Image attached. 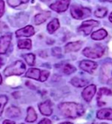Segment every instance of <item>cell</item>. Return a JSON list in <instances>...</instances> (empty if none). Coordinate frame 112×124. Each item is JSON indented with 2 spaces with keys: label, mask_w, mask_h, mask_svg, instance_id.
I'll list each match as a JSON object with an SVG mask.
<instances>
[{
  "label": "cell",
  "mask_w": 112,
  "mask_h": 124,
  "mask_svg": "<svg viewBox=\"0 0 112 124\" xmlns=\"http://www.w3.org/2000/svg\"><path fill=\"white\" fill-rule=\"evenodd\" d=\"M40 56H44L43 58H47V53H46V52H40Z\"/></svg>",
  "instance_id": "836d02e7"
},
{
  "label": "cell",
  "mask_w": 112,
  "mask_h": 124,
  "mask_svg": "<svg viewBox=\"0 0 112 124\" xmlns=\"http://www.w3.org/2000/svg\"><path fill=\"white\" fill-rule=\"evenodd\" d=\"M2 82H3V80H2V77H1V74H0V85L2 84Z\"/></svg>",
  "instance_id": "74e56055"
},
{
  "label": "cell",
  "mask_w": 112,
  "mask_h": 124,
  "mask_svg": "<svg viewBox=\"0 0 112 124\" xmlns=\"http://www.w3.org/2000/svg\"><path fill=\"white\" fill-rule=\"evenodd\" d=\"M50 75L49 71H41L38 68H30L28 71L26 72V76L27 78L30 79H33V80H39V81L44 82L48 79Z\"/></svg>",
  "instance_id": "277c9868"
},
{
  "label": "cell",
  "mask_w": 112,
  "mask_h": 124,
  "mask_svg": "<svg viewBox=\"0 0 112 124\" xmlns=\"http://www.w3.org/2000/svg\"><path fill=\"white\" fill-rule=\"evenodd\" d=\"M100 124H108V123H105V122H103V123H100Z\"/></svg>",
  "instance_id": "60d3db41"
},
{
  "label": "cell",
  "mask_w": 112,
  "mask_h": 124,
  "mask_svg": "<svg viewBox=\"0 0 112 124\" xmlns=\"http://www.w3.org/2000/svg\"><path fill=\"white\" fill-rule=\"evenodd\" d=\"M11 36L10 35H4L0 37V54H5L6 53L7 50L9 49L10 44H11Z\"/></svg>",
  "instance_id": "8fae6325"
},
{
  "label": "cell",
  "mask_w": 112,
  "mask_h": 124,
  "mask_svg": "<svg viewBox=\"0 0 112 124\" xmlns=\"http://www.w3.org/2000/svg\"><path fill=\"white\" fill-rule=\"evenodd\" d=\"M4 27H5V24L2 22H0V32H2L3 30H4Z\"/></svg>",
  "instance_id": "d6a6232c"
},
{
  "label": "cell",
  "mask_w": 112,
  "mask_h": 124,
  "mask_svg": "<svg viewBox=\"0 0 112 124\" xmlns=\"http://www.w3.org/2000/svg\"><path fill=\"white\" fill-rule=\"evenodd\" d=\"M60 124H73V123H72V122H62V123H60Z\"/></svg>",
  "instance_id": "d590c367"
},
{
  "label": "cell",
  "mask_w": 112,
  "mask_h": 124,
  "mask_svg": "<svg viewBox=\"0 0 112 124\" xmlns=\"http://www.w3.org/2000/svg\"><path fill=\"white\" fill-rule=\"evenodd\" d=\"M109 19H110V21L112 23V12H111V13H110V17H109Z\"/></svg>",
  "instance_id": "e575fe53"
},
{
  "label": "cell",
  "mask_w": 112,
  "mask_h": 124,
  "mask_svg": "<svg viewBox=\"0 0 112 124\" xmlns=\"http://www.w3.org/2000/svg\"><path fill=\"white\" fill-rule=\"evenodd\" d=\"M72 17L75 19H84V18L89 17L91 14V11L88 8L79 5H73L70 9Z\"/></svg>",
  "instance_id": "5b68a950"
},
{
  "label": "cell",
  "mask_w": 112,
  "mask_h": 124,
  "mask_svg": "<svg viewBox=\"0 0 112 124\" xmlns=\"http://www.w3.org/2000/svg\"><path fill=\"white\" fill-rule=\"evenodd\" d=\"M96 117L100 120H110L112 121V109L111 108H102L97 111Z\"/></svg>",
  "instance_id": "5bb4252c"
},
{
  "label": "cell",
  "mask_w": 112,
  "mask_h": 124,
  "mask_svg": "<svg viewBox=\"0 0 112 124\" xmlns=\"http://www.w3.org/2000/svg\"><path fill=\"white\" fill-rule=\"evenodd\" d=\"M69 4L70 0H58L55 3L52 4L50 5V8L56 12H63V11L67 10V8L69 6Z\"/></svg>",
  "instance_id": "ba28073f"
},
{
  "label": "cell",
  "mask_w": 112,
  "mask_h": 124,
  "mask_svg": "<svg viewBox=\"0 0 112 124\" xmlns=\"http://www.w3.org/2000/svg\"><path fill=\"white\" fill-rule=\"evenodd\" d=\"M112 95V91L107 87H102L99 89L98 94H97V103L101 101L103 96H111Z\"/></svg>",
  "instance_id": "ffe728a7"
},
{
  "label": "cell",
  "mask_w": 112,
  "mask_h": 124,
  "mask_svg": "<svg viewBox=\"0 0 112 124\" xmlns=\"http://www.w3.org/2000/svg\"><path fill=\"white\" fill-rule=\"evenodd\" d=\"M37 119V114L36 111L34 110V108L32 107H29L27 108V115L25 118V121L27 122H34Z\"/></svg>",
  "instance_id": "d6986e66"
},
{
  "label": "cell",
  "mask_w": 112,
  "mask_h": 124,
  "mask_svg": "<svg viewBox=\"0 0 112 124\" xmlns=\"http://www.w3.org/2000/svg\"><path fill=\"white\" fill-rule=\"evenodd\" d=\"M103 2H112V0H102Z\"/></svg>",
  "instance_id": "8d00e7d4"
},
{
  "label": "cell",
  "mask_w": 112,
  "mask_h": 124,
  "mask_svg": "<svg viewBox=\"0 0 112 124\" xmlns=\"http://www.w3.org/2000/svg\"><path fill=\"white\" fill-rule=\"evenodd\" d=\"M41 1H43V2H46V1H48V0H41Z\"/></svg>",
  "instance_id": "ab89813d"
},
{
  "label": "cell",
  "mask_w": 112,
  "mask_h": 124,
  "mask_svg": "<svg viewBox=\"0 0 112 124\" xmlns=\"http://www.w3.org/2000/svg\"><path fill=\"white\" fill-rule=\"evenodd\" d=\"M108 10L106 8H99L95 11V16L97 18H104L107 15Z\"/></svg>",
  "instance_id": "83f0119b"
},
{
  "label": "cell",
  "mask_w": 112,
  "mask_h": 124,
  "mask_svg": "<svg viewBox=\"0 0 112 124\" xmlns=\"http://www.w3.org/2000/svg\"><path fill=\"white\" fill-rule=\"evenodd\" d=\"M29 1V0H7V3L8 5L11 7H18L19 5H23V4H25Z\"/></svg>",
  "instance_id": "d4e9b609"
},
{
  "label": "cell",
  "mask_w": 112,
  "mask_h": 124,
  "mask_svg": "<svg viewBox=\"0 0 112 124\" xmlns=\"http://www.w3.org/2000/svg\"><path fill=\"white\" fill-rule=\"evenodd\" d=\"M8 102V98L5 95H1L0 96V116L2 115L3 111L5 108V106L6 105V103Z\"/></svg>",
  "instance_id": "4316f807"
},
{
  "label": "cell",
  "mask_w": 112,
  "mask_h": 124,
  "mask_svg": "<svg viewBox=\"0 0 112 124\" xmlns=\"http://www.w3.org/2000/svg\"><path fill=\"white\" fill-rule=\"evenodd\" d=\"M96 86L94 84L88 85V86H86L84 90L82 91L81 93V96L84 100L87 102L91 101V100L93 99L94 95L96 94Z\"/></svg>",
  "instance_id": "9c48e42d"
},
{
  "label": "cell",
  "mask_w": 112,
  "mask_h": 124,
  "mask_svg": "<svg viewBox=\"0 0 112 124\" xmlns=\"http://www.w3.org/2000/svg\"><path fill=\"white\" fill-rule=\"evenodd\" d=\"M5 115H6L7 117L9 118H16V117H18L21 115V112H20V109L18 108L11 106L7 108L6 112H5Z\"/></svg>",
  "instance_id": "e0dca14e"
},
{
  "label": "cell",
  "mask_w": 112,
  "mask_h": 124,
  "mask_svg": "<svg viewBox=\"0 0 112 124\" xmlns=\"http://www.w3.org/2000/svg\"><path fill=\"white\" fill-rule=\"evenodd\" d=\"M80 68L88 73H93L97 68V64L91 60H82L80 62Z\"/></svg>",
  "instance_id": "30bf717a"
},
{
  "label": "cell",
  "mask_w": 112,
  "mask_h": 124,
  "mask_svg": "<svg viewBox=\"0 0 112 124\" xmlns=\"http://www.w3.org/2000/svg\"><path fill=\"white\" fill-rule=\"evenodd\" d=\"M82 46L81 41H75V42H70L67 44L64 47L66 53H71V52H77Z\"/></svg>",
  "instance_id": "9a60e30c"
},
{
  "label": "cell",
  "mask_w": 112,
  "mask_h": 124,
  "mask_svg": "<svg viewBox=\"0 0 112 124\" xmlns=\"http://www.w3.org/2000/svg\"><path fill=\"white\" fill-rule=\"evenodd\" d=\"M100 80L104 84H112V63H105L102 67Z\"/></svg>",
  "instance_id": "8992f818"
},
{
  "label": "cell",
  "mask_w": 112,
  "mask_h": 124,
  "mask_svg": "<svg viewBox=\"0 0 112 124\" xmlns=\"http://www.w3.org/2000/svg\"><path fill=\"white\" fill-rule=\"evenodd\" d=\"M76 71V68L71 64H65L62 67V72L65 74H71Z\"/></svg>",
  "instance_id": "cb8c5ba5"
},
{
  "label": "cell",
  "mask_w": 112,
  "mask_h": 124,
  "mask_svg": "<svg viewBox=\"0 0 112 124\" xmlns=\"http://www.w3.org/2000/svg\"><path fill=\"white\" fill-rule=\"evenodd\" d=\"M52 53H53V55L54 56H56V57H61V50L60 47H54L53 48L52 50Z\"/></svg>",
  "instance_id": "f1b7e54d"
},
{
  "label": "cell",
  "mask_w": 112,
  "mask_h": 124,
  "mask_svg": "<svg viewBox=\"0 0 112 124\" xmlns=\"http://www.w3.org/2000/svg\"><path fill=\"white\" fill-rule=\"evenodd\" d=\"M60 27V23H59V20L57 18H54L49 22V24H47V31L49 33H54V31H56Z\"/></svg>",
  "instance_id": "7402d4cb"
},
{
  "label": "cell",
  "mask_w": 112,
  "mask_h": 124,
  "mask_svg": "<svg viewBox=\"0 0 112 124\" xmlns=\"http://www.w3.org/2000/svg\"><path fill=\"white\" fill-rule=\"evenodd\" d=\"M39 109L40 111V113L43 115L46 116H49L53 113V108H52V102L50 101H46L42 102L39 106Z\"/></svg>",
  "instance_id": "7c38bea8"
},
{
  "label": "cell",
  "mask_w": 112,
  "mask_h": 124,
  "mask_svg": "<svg viewBox=\"0 0 112 124\" xmlns=\"http://www.w3.org/2000/svg\"><path fill=\"white\" fill-rule=\"evenodd\" d=\"M35 33V31H34L33 27L32 25H27V26L24 27V28H21L19 30L16 31V36L17 37H31V36L34 35Z\"/></svg>",
  "instance_id": "4fadbf2b"
},
{
  "label": "cell",
  "mask_w": 112,
  "mask_h": 124,
  "mask_svg": "<svg viewBox=\"0 0 112 124\" xmlns=\"http://www.w3.org/2000/svg\"><path fill=\"white\" fill-rule=\"evenodd\" d=\"M25 71V65L21 60H17L11 64V66L7 67L5 70V76H11V75H21Z\"/></svg>",
  "instance_id": "7a4b0ae2"
},
{
  "label": "cell",
  "mask_w": 112,
  "mask_h": 124,
  "mask_svg": "<svg viewBox=\"0 0 112 124\" xmlns=\"http://www.w3.org/2000/svg\"><path fill=\"white\" fill-rule=\"evenodd\" d=\"M99 25L98 21L96 20H88V21H84L81 24V25L79 27V31H82L84 35L88 36L91 33V31L93 30L94 27H96Z\"/></svg>",
  "instance_id": "52a82bcc"
},
{
  "label": "cell",
  "mask_w": 112,
  "mask_h": 124,
  "mask_svg": "<svg viewBox=\"0 0 112 124\" xmlns=\"http://www.w3.org/2000/svg\"><path fill=\"white\" fill-rule=\"evenodd\" d=\"M39 124H52V122L50 121L49 119H47V118H45V119L41 120L40 122H39Z\"/></svg>",
  "instance_id": "4dcf8cb0"
},
{
  "label": "cell",
  "mask_w": 112,
  "mask_h": 124,
  "mask_svg": "<svg viewBox=\"0 0 112 124\" xmlns=\"http://www.w3.org/2000/svg\"><path fill=\"white\" fill-rule=\"evenodd\" d=\"M2 66H3V63H2V62H0V67H2Z\"/></svg>",
  "instance_id": "f35d334b"
},
{
  "label": "cell",
  "mask_w": 112,
  "mask_h": 124,
  "mask_svg": "<svg viewBox=\"0 0 112 124\" xmlns=\"http://www.w3.org/2000/svg\"><path fill=\"white\" fill-rule=\"evenodd\" d=\"M5 12V3L3 0H0V18L3 16Z\"/></svg>",
  "instance_id": "f546056e"
},
{
  "label": "cell",
  "mask_w": 112,
  "mask_h": 124,
  "mask_svg": "<svg viewBox=\"0 0 112 124\" xmlns=\"http://www.w3.org/2000/svg\"><path fill=\"white\" fill-rule=\"evenodd\" d=\"M70 83H71L73 86H76V87H82V86L88 85V81L87 80H83V79H81V78L78 77H74L70 80Z\"/></svg>",
  "instance_id": "44dd1931"
},
{
  "label": "cell",
  "mask_w": 112,
  "mask_h": 124,
  "mask_svg": "<svg viewBox=\"0 0 112 124\" xmlns=\"http://www.w3.org/2000/svg\"><path fill=\"white\" fill-rule=\"evenodd\" d=\"M50 16H51L50 11H42V12L37 14L34 17V23H35V24H43L44 22L47 21V18H49Z\"/></svg>",
  "instance_id": "2e32d148"
},
{
  "label": "cell",
  "mask_w": 112,
  "mask_h": 124,
  "mask_svg": "<svg viewBox=\"0 0 112 124\" xmlns=\"http://www.w3.org/2000/svg\"><path fill=\"white\" fill-rule=\"evenodd\" d=\"M18 46L19 49H30L32 48V41L30 39H21L18 42Z\"/></svg>",
  "instance_id": "603a6c76"
},
{
  "label": "cell",
  "mask_w": 112,
  "mask_h": 124,
  "mask_svg": "<svg viewBox=\"0 0 112 124\" xmlns=\"http://www.w3.org/2000/svg\"><path fill=\"white\" fill-rule=\"evenodd\" d=\"M3 124H15V122L13 121H11V120H5Z\"/></svg>",
  "instance_id": "1f68e13d"
},
{
  "label": "cell",
  "mask_w": 112,
  "mask_h": 124,
  "mask_svg": "<svg viewBox=\"0 0 112 124\" xmlns=\"http://www.w3.org/2000/svg\"><path fill=\"white\" fill-rule=\"evenodd\" d=\"M59 109L63 116L71 119H75L85 113V109L82 105L74 102H64L59 106Z\"/></svg>",
  "instance_id": "6da1fadb"
},
{
  "label": "cell",
  "mask_w": 112,
  "mask_h": 124,
  "mask_svg": "<svg viewBox=\"0 0 112 124\" xmlns=\"http://www.w3.org/2000/svg\"><path fill=\"white\" fill-rule=\"evenodd\" d=\"M104 52H105V48L102 45H95L93 46L86 47L83 50L82 54L90 59H98L104 54Z\"/></svg>",
  "instance_id": "3957f363"
},
{
  "label": "cell",
  "mask_w": 112,
  "mask_h": 124,
  "mask_svg": "<svg viewBox=\"0 0 112 124\" xmlns=\"http://www.w3.org/2000/svg\"><path fill=\"white\" fill-rule=\"evenodd\" d=\"M24 59H25V62L29 66H33L34 63H35V55L32 54V53H28V54H25L23 56Z\"/></svg>",
  "instance_id": "484cf974"
},
{
  "label": "cell",
  "mask_w": 112,
  "mask_h": 124,
  "mask_svg": "<svg viewBox=\"0 0 112 124\" xmlns=\"http://www.w3.org/2000/svg\"><path fill=\"white\" fill-rule=\"evenodd\" d=\"M108 35V32L106 30L104 29H100L98 31H96L95 32H93L91 35L92 39L94 40H102L103 39H105Z\"/></svg>",
  "instance_id": "ac0fdd59"
},
{
  "label": "cell",
  "mask_w": 112,
  "mask_h": 124,
  "mask_svg": "<svg viewBox=\"0 0 112 124\" xmlns=\"http://www.w3.org/2000/svg\"><path fill=\"white\" fill-rule=\"evenodd\" d=\"M21 124H24V123H21Z\"/></svg>",
  "instance_id": "b9f144b4"
}]
</instances>
